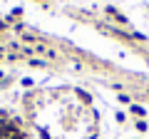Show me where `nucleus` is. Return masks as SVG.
Returning <instances> with one entry per match:
<instances>
[{
    "mask_svg": "<svg viewBox=\"0 0 149 139\" xmlns=\"http://www.w3.org/2000/svg\"><path fill=\"white\" fill-rule=\"evenodd\" d=\"M132 114H137V117H144V114H147V109L139 107V104H132Z\"/></svg>",
    "mask_w": 149,
    "mask_h": 139,
    "instance_id": "f257e3e1",
    "label": "nucleus"
},
{
    "mask_svg": "<svg viewBox=\"0 0 149 139\" xmlns=\"http://www.w3.org/2000/svg\"><path fill=\"white\" fill-rule=\"evenodd\" d=\"M137 129L139 132H147V122H137Z\"/></svg>",
    "mask_w": 149,
    "mask_h": 139,
    "instance_id": "7ed1b4c3",
    "label": "nucleus"
},
{
    "mask_svg": "<svg viewBox=\"0 0 149 139\" xmlns=\"http://www.w3.org/2000/svg\"><path fill=\"white\" fill-rule=\"evenodd\" d=\"M114 119H117V122H124V119H127V114H124V112H117V114H114Z\"/></svg>",
    "mask_w": 149,
    "mask_h": 139,
    "instance_id": "f03ea898",
    "label": "nucleus"
}]
</instances>
